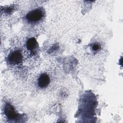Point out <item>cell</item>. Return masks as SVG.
I'll return each instance as SVG.
<instances>
[{"label": "cell", "instance_id": "6da1fadb", "mask_svg": "<svg viewBox=\"0 0 123 123\" xmlns=\"http://www.w3.org/2000/svg\"><path fill=\"white\" fill-rule=\"evenodd\" d=\"M45 12L43 8H39L29 12L25 16V19L29 23L34 24L40 21L43 17Z\"/></svg>", "mask_w": 123, "mask_h": 123}, {"label": "cell", "instance_id": "7a4b0ae2", "mask_svg": "<svg viewBox=\"0 0 123 123\" xmlns=\"http://www.w3.org/2000/svg\"><path fill=\"white\" fill-rule=\"evenodd\" d=\"M23 61V56L19 50L12 52L8 56V62L12 65H17L21 63Z\"/></svg>", "mask_w": 123, "mask_h": 123}, {"label": "cell", "instance_id": "3957f363", "mask_svg": "<svg viewBox=\"0 0 123 123\" xmlns=\"http://www.w3.org/2000/svg\"><path fill=\"white\" fill-rule=\"evenodd\" d=\"M4 111L5 115L9 120L15 119L18 116V114L15 111L14 107L9 103L6 104Z\"/></svg>", "mask_w": 123, "mask_h": 123}, {"label": "cell", "instance_id": "277c9868", "mask_svg": "<svg viewBox=\"0 0 123 123\" xmlns=\"http://www.w3.org/2000/svg\"><path fill=\"white\" fill-rule=\"evenodd\" d=\"M49 83V77L46 73H43L41 74L38 78L37 85L38 86L41 88H44L47 87Z\"/></svg>", "mask_w": 123, "mask_h": 123}, {"label": "cell", "instance_id": "5b68a950", "mask_svg": "<svg viewBox=\"0 0 123 123\" xmlns=\"http://www.w3.org/2000/svg\"><path fill=\"white\" fill-rule=\"evenodd\" d=\"M27 49L30 52L35 53L38 48V44L34 37L29 38L26 42Z\"/></svg>", "mask_w": 123, "mask_h": 123}, {"label": "cell", "instance_id": "8992f818", "mask_svg": "<svg viewBox=\"0 0 123 123\" xmlns=\"http://www.w3.org/2000/svg\"><path fill=\"white\" fill-rule=\"evenodd\" d=\"M100 48V46L98 44H94L92 46V49L93 51H98Z\"/></svg>", "mask_w": 123, "mask_h": 123}]
</instances>
